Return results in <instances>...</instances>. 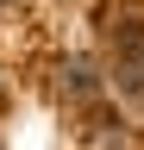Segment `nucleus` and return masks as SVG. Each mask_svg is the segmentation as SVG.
I'll return each instance as SVG.
<instances>
[{"instance_id":"1","label":"nucleus","mask_w":144,"mask_h":150,"mask_svg":"<svg viewBox=\"0 0 144 150\" xmlns=\"http://www.w3.org/2000/svg\"><path fill=\"white\" fill-rule=\"evenodd\" d=\"M63 88H69V100H88V94L100 88V81H94V63H82V56H75V63H69V81H63Z\"/></svg>"}]
</instances>
